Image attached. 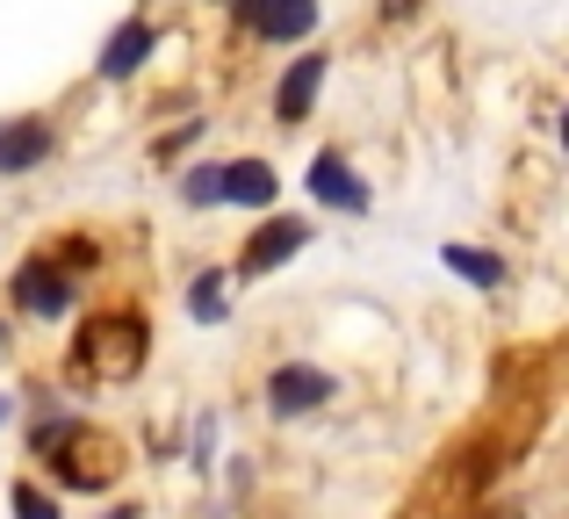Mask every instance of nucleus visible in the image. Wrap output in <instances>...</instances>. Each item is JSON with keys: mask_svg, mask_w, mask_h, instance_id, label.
I'll return each instance as SVG.
<instances>
[{"mask_svg": "<svg viewBox=\"0 0 569 519\" xmlns=\"http://www.w3.org/2000/svg\"><path fill=\"white\" fill-rule=\"evenodd\" d=\"M37 448L58 462V477L72 483V491H101V483L116 477V440H101V433H87L80 419H43L37 426Z\"/></svg>", "mask_w": 569, "mask_h": 519, "instance_id": "f257e3e1", "label": "nucleus"}, {"mask_svg": "<svg viewBox=\"0 0 569 519\" xmlns=\"http://www.w3.org/2000/svg\"><path fill=\"white\" fill-rule=\"evenodd\" d=\"M80 368H87V376H109V382L138 376V368H144V318H138V310H116V318L87 325V332H80Z\"/></svg>", "mask_w": 569, "mask_h": 519, "instance_id": "f03ea898", "label": "nucleus"}, {"mask_svg": "<svg viewBox=\"0 0 569 519\" xmlns=\"http://www.w3.org/2000/svg\"><path fill=\"white\" fill-rule=\"evenodd\" d=\"M238 22H252L267 43H296L318 29V0H231Z\"/></svg>", "mask_w": 569, "mask_h": 519, "instance_id": "7ed1b4c3", "label": "nucleus"}, {"mask_svg": "<svg viewBox=\"0 0 569 519\" xmlns=\"http://www.w3.org/2000/svg\"><path fill=\"white\" fill-rule=\"evenodd\" d=\"M332 390H339V382L325 376V368L289 361V368H274V382H267V411H274V419H296V411H318Z\"/></svg>", "mask_w": 569, "mask_h": 519, "instance_id": "20e7f679", "label": "nucleus"}, {"mask_svg": "<svg viewBox=\"0 0 569 519\" xmlns=\"http://www.w3.org/2000/svg\"><path fill=\"white\" fill-rule=\"evenodd\" d=\"M14 303L37 310V318H66V310H72V275L51 267V260H29L22 275H14Z\"/></svg>", "mask_w": 569, "mask_h": 519, "instance_id": "39448f33", "label": "nucleus"}, {"mask_svg": "<svg viewBox=\"0 0 569 519\" xmlns=\"http://www.w3.org/2000/svg\"><path fill=\"white\" fill-rule=\"evenodd\" d=\"M274 196H281V181H274V167H260V159L217 167V202H238V210H267Z\"/></svg>", "mask_w": 569, "mask_h": 519, "instance_id": "423d86ee", "label": "nucleus"}, {"mask_svg": "<svg viewBox=\"0 0 569 519\" xmlns=\"http://www.w3.org/2000/svg\"><path fill=\"white\" fill-rule=\"evenodd\" d=\"M303 239H310V224H303V217H281V224H267L260 239L246 246V260H238V275H274L281 260H296V253H303Z\"/></svg>", "mask_w": 569, "mask_h": 519, "instance_id": "0eeeda50", "label": "nucleus"}, {"mask_svg": "<svg viewBox=\"0 0 569 519\" xmlns=\"http://www.w3.org/2000/svg\"><path fill=\"white\" fill-rule=\"evenodd\" d=\"M318 87H325V51H303L289 72H281V87H274V116L281 123H303L310 101H318Z\"/></svg>", "mask_w": 569, "mask_h": 519, "instance_id": "6e6552de", "label": "nucleus"}, {"mask_svg": "<svg viewBox=\"0 0 569 519\" xmlns=\"http://www.w3.org/2000/svg\"><path fill=\"white\" fill-rule=\"evenodd\" d=\"M152 51H159V29L152 22H123L109 43H101V80H130Z\"/></svg>", "mask_w": 569, "mask_h": 519, "instance_id": "1a4fd4ad", "label": "nucleus"}, {"mask_svg": "<svg viewBox=\"0 0 569 519\" xmlns=\"http://www.w3.org/2000/svg\"><path fill=\"white\" fill-rule=\"evenodd\" d=\"M37 159H51V123H37V116L0 123V173H29Z\"/></svg>", "mask_w": 569, "mask_h": 519, "instance_id": "9d476101", "label": "nucleus"}, {"mask_svg": "<svg viewBox=\"0 0 569 519\" xmlns=\"http://www.w3.org/2000/svg\"><path fill=\"white\" fill-rule=\"evenodd\" d=\"M310 196H318V202H339V210H368V188L353 181V167L339 152H318V167H310Z\"/></svg>", "mask_w": 569, "mask_h": 519, "instance_id": "9b49d317", "label": "nucleus"}, {"mask_svg": "<svg viewBox=\"0 0 569 519\" xmlns=\"http://www.w3.org/2000/svg\"><path fill=\"white\" fill-rule=\"evenodd\" d=\"M440 260L455 267L461 281H476V289H498V281H505V260H498V253H476V246H447Z\"/></svg>", "mask_w": 569, "mask_h": 519, "instance_id": "f8f14e48", "label": "nucleus"}, {"mask_svg": "<svg viewBox=\"0 0 569 519\" xmlns=\"http://www.w3.org/2000/svg\"><path fill=\"white\" fill-rule=\"evenodd\" d=\"M188 310H194V325H223V318H231V296H223V275H202V281H194Z\"/></svg>", "mask_w": 569, "mask_h": 519, "instance_id": "ddd939ff", "label": "nucleus"}, {"mask_svg": "<svg viewBox=\"0 0 569 519\" xmlns=\"http://www.w3.org/2000/svg\"><path fill=\"white\" fill-rule=\"evenodd\" d=\"M8 506H14V519H58V498H51V491H37V483H14Z\"/></svg>", "mask_w": 569, "mask_h": 519, "instance_id": "4468645a", "label": "nucleus"}, {"mask_svg": "<svg viewBox=\"0 0 569 519\" xmlns=\"http://www.w3.org/2000/svg\"><path fill=\"white\" fill-rule=\"evenodd\" d=\"M188 202H217V167H202V173L188 181Z\"/></svg>", "mask_w": 569, "mask_h": 519, "instance_id": "2eb2a0df", "label": "nucleus"}, {"mask_svg": "<svg viewBox=\"0 0 569 519\" xmlns=\"http://www.w3.org/2000/svg\"><path fill=\"white\" fill-rule=\"evenodd\" d=\"M0 419H8V397H0Z\"/></svg>", "mask_w": 569, "mask_h": 519, "instance_id": "dca6fc26", "label": "nucleus"}]
</instances>
